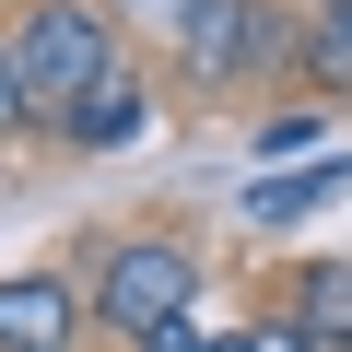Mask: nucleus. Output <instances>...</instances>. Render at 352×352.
<instances>
[{
	"label": "nucleus",
	"instance_id": "1",
	"mask_svg": "<svg viewBox=\"0 0 352 352\" xmlns=\"http://www.w3.org/2000/svg\"><path fill=\"white\" fill-rule=\"evenodd\" d=\"M12 59H24V106L36 118H82L94 106V82L118 71V47H106V12H94V0H36V12H24V36H12Z\"/></svg>",
	"mask_w": 352,
	"mask_h": 352
},
{
	"label": "nucleus",
	"instance_id": "6",
	"mask_svg": "<svg viewBox=\"0 0 352 352\" xmlns=\"http://www.w3.org/2000/svg\"><path fill=\"white\" fill-rule=\"evenodd\" d=\"M294 329H305L317 352H352V258H317V270L294 282Z\"/></svg>",
	"mask_w": 352,
	"mask_h": 352
},
{
	"label": "nucleus",
	"instance_id": "2",
	"mask_svg": "<svg viewBox=\"0 0 352 352\" xmlns=\"http://www.w3.org/2000/svg\"><path fill=\"white\" fill-rule=\"evenodd\" d=\"M188 294H200V270H188V247H164V235H129L106 270H94V317L118 329V340H164V329H188Z\"/></svg>",
	"mask_w": 352,
	"mask_h": 352
},
{
	"label": "nucleus",
	"instance_id": "12",
	"mask_svg": "<svg viewBox=\"0 0 352 352\" xmlns=\"http://www.w3.org/2000/svg\"><path fill=\"white\" fill-rule=\"evenodd\" d=\"M317 12H329V0H317Z\"/></svg>",
	"mask_w": 352,
	"mask_h": 352
},
{
	"label": "nucleus",
	"instance_id": "7",
	"mask_svg": "<svg viewBox=\"0 0 352 352\" xmlns=\"http://www.w3.org/2000/svg\"><path fill=\"white\" fill-rule=\"evenodd\" d=\"M141 118H153V94H141V71H106V82H94V106L71 118V141H94V153H106V141H129Z\"/></svg>",
	"mask_w": 352,
	"mask_h": 352
},
{
	"label": "nucleus",
	"instance_id": "10",
	"mask_svg": "<svg viewBox=\"0 0 352 352\" xmlns=\"http://www.w3.org/2000/svg\"><path fill=\"white\" fill-rule=\"evenodd\" d=\"M118 12H141V24H164V36H188V24H200V0H118Z\"/></svg>",
	"mask_w": 352,
	"mask_h": 352
},
{
	"label": "nucleus",
	"instance_id": "8",
	"mask_svg": "<svg viewBox=\"0 0 352 352\" xmlns=\"http://www.w3.org/2000/svg\"><path fill=\"white\" fill-rule=\"evenodd\" d=\"M305 71H317V82H352V0L305 12Z\"/></svg>",
	"mask_w": 352,
	"mask_h": 352
},
{
	"label": "nucleus",
	"instance_id": "9",
	"mask_svg": "<svg viewBox=\"0 0 352 352\" xmlns=\"http://www.w3.org/2000/svg\"><path fill=\"white\" fill-rule=\"evenodd\" d=\"M212 352H317L294 317H258V329H235V340H212Z\"/></svg>",
	"mask_w": 352,
	"mask_h": 352
},
{
	"label": "nucleus",
	"instance_id": "4",
	"mask_svg": "<svg viewBox=\"0 0 352 352\" xmlns=\"http://www.w3.org/2000/svg\"><path fill=\"white\" fill-rule=\"evenodd\" d=\"M82 340V294L24 270V282H0V352H71Z\"/></svg>",
	"mask_w": 352,
	"mask_h": 352
},
{
	"label": "nucleus",
	"instance_id": "3",
	"mask_svg": "<svg viewBox=\"0 0 352 352\" xmlns=\"http://www.w3.org/2000/svg\"><path fill=\"white\" fill-rule=\"evenodd\" d=\"M176 47H188L200 82H235V71H258L282 47V24H270V0H200V24L176 36Z\"/></svg>",
	"mask_w": 352,
	"mask_h": 352
},
{
	"label": "nucleus",
	"instance_id": "5",
	"mask_svg": "<svg viewBox=\"0 0 352 352\" xmlns=\"http://www.w3.org/2000/svg\"><path fill=\"white\" fill-rule=\"evenodd\" d=\"M352 188V153H317V164H294V176H258L247 188V223H305L317 200H340Z\"/></svg>",
	"mask_w": 352,
	"mask_h": 352
},
{
	"label": "nucleus",
	"instance_id": "11",
	"mask_svg": "<svg viewBox=\"0 0 352 352\" xmlns=\"http://www.w3.org/2000/svg\"><path fill=\"white\" fill-rule=\"evenodd\" d=\"M24 118H36V106H24V59L0 47V129H24Z\"/></svg>",
	"mask_w": 352,
	"mask_h": 352
}]
</instances>
